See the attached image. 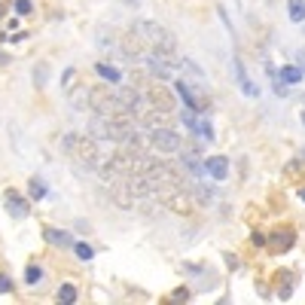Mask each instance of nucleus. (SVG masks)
<instances>
[{"mask_svg": "<svg viewBox=\"0 0 305 305\" xmlns=\"http://www.w3.org/2000/svg\"><path fill=\"white\" fill-rule=\"evenodd\" d=\"M287 12L293 22H305V0H287Z\"/></svg>", "mask_w": 305, "mask_h": 305, "instance_id": "ddd939ff", "label": "nucleus"}, {"mask_svg": "<svg viewBox=\"0 0 305 305\" xmlns=\"http://www.w3.org/2000/svg\"><path fill=\"white\" fill-rule=\"evenodd\" d=\"M150 147L159 150V153H180V134L171 131L168 125H156V129H150Z\"/></svg>", "mask_w": 305, "mask_h": 305, "instance_id": "20e7f679", "label": "nucleus"}, {"mask_svg": "<svg viewBox=\"0 0 305 305\" xmlns=\"http://www.w3.org/2000/svg\"><path fill=\"white\" fill-rule=\"evenodd\" d=\"M275 281H278V296H281V299H290V287H293V281H296L293 272H287V268H284V272H278Z\"/></svg>", "mask_w": 305, "mask_h": 305, "instance_id": "9d476101", "label": "nucleus"}, {"mask_svg": "<svg viewBox=\"0 0 305 305\" xmlns=\"http://www.w3.org/2000/svg\"><path fill=\"white\" fill-rule=\"evenodd\" d=\"M205 171H208L211 177H217V180H223V177L229 174V159H223V156H214V159H208Z\"/></svg>", "mask_w": 305, "mask_h": 305, "instance_id": "6e6552de", "label": "nucleus"}, {"mask_svg": "<svg viewBox=\"0 0 305 305\" xmlns=\"http://www.w3.org/2000/svg\"><path fill=\"white\" fill-rule=\"evenodd\" d=\"M235 80H238V88H241V92H244L247 98H257V95H260L257 83H254V80L247 77V70L241 67V61H238V58H235Z\"/></svg>", "mask_w": 305, "mask_h": 305, "instance_id": "423d86ee", "label": "nucleus"}, {"mask_svg": "<svg viewBox=\"0 0 305 305\" xmlns=\"http://www.w3.org/2000/svg\"><path fill=\"white\" fill-rule=\"evenodd\" d=\"M74 254H77L80 260H92V257H95V250L88 247V244H83V241H74Z\"/></svg>", "mask_w": 305, "mask_h": 305, "instance_id": "f3484780", "label": "nucleus"}, {"mask_svg": "<svg viewBox=\"0 0 305 305\" xmlns=\"http://www.w3.org/2000/svg\"><path fill=\"white\" fill-rule=\"evenodd\" d=\"M77 296H80V293H77L74 284H61V287H58V302H77Z\"/></svg>", "mask_w": 305, "mask_h": 305, "instance_id": "4468645a", "label": "nucleus"}, {"mask_svg": "<svg viewBox=\"0 0 305 305\" xmlns=\"http://www.w3.org/2000/svg\"><path fill=\"white\" fill-rule=\"evenodd\" d=\"M3 205H6V214L15 220H25L28 214H31V202L25 199L22 192H15V189H6L3 192Z\"/></svg>", "mask_w": 305, "mask_h": 305, "instance_id": "39448f33", "label": "nucleus"}, {"mask_svg": "<svg viewBox=\"0 0 305 305\" xmlns=\"http://www.w3.org/2000/svg\"><path fill=\"white\" fill-rule=\"evenodd\" d=\"M281 77H284V83H299L302 80V67L299 64H287Z\"/></svg>", "mask_w": 305, "mask_h": 305, "instance_id": "2eb2a0df", "label": "nucleus"}, {"mask_svg": "<svg viewBox=\"0 0 305 305\" xmlns=\"http://www.w3.org/2000/svg\"><path fill=\"white\" fill-rule=\"evenodd\" d=\"M67 101L74 104L77 110H88V88H86V92H80V95H70Z\"/></svg>", "mask_w": 305, "mask_h": 305, "instance_id": "dca6fc26", "label": "nucleus"}, {"mask_svg": "<svg viewBox=\"0 0 305 305\" xmlns=\"http://www.w3.org/2000/svg\"><path fill=\"white\" fill-rule=\"evenodd\" d=\"M40 278H43L40 265H28V268H25V281H28V284H37Z\"/></svg>", "mask_w": 305, "mask_h": 305, "instance_id": "a211bd4d", "label": "nucleus"}, {"mask_svg": "<svg viewBox=\"0 0 305 305\" xmlns=\"http://www.w3.org/2000/svg\"><path fill=\"white\" fill-rule=\"evenodd\" d=\"M9 290H12V281L6 275H0V293H9Z\"/></svg>", "mask_w": 305, "mask_h": 305, "instance_id": "412c9836", "label": "nucleus"}, {"mask_svg": "<svg viewBox=\"0 0 305 305\" xmlns=\"http://www.w3.org/2000/svg\"><path fill=\"white\" fill-rule=\"evenodd\" d=\"M6 61H9V58H6V55H3V52H0V64H6Z\"/></svg>", "mask_w": 305, "mask_h": 305, "instance_id": "4be33fe9", "label": "nucleus"}, {"mask_svg": "<svg viewBox=\"0 0 305 305\" xmlns=\"http://www.w3.org/2000/svg\"><path fill=\"white\" fill-rule=\"evenodd\" d=\"M95 74L104 77V80H110V83H119V80H122V70H116L113 64H107V61H98V64H95Z\"/></svg>", "mask_w": 305, "mask_h": 305, "instance_id": "9b49d317", "label": "nucleus"}, {"mask_svg": "<svg viewBox=\"0 0 305 305\" xmlns=\"http://www.w3.org/2000/svg\"><path fill=\"white\" fill-rule=\"evenodd\" d=\"M88 107L101 116V119H122V116H131L129 107L122 104V98L110 88H88Z\"/></svg>", "mask_w": 305, "mask_h": 305, "instance_id": "7ed1b4c3", "label": "nucleus"}, {"mask_svg": "<svg viewBox=\"0 0 305 305\" xmlns=\"http://www.w3.org/2000/svg\"><path fill=\"white\" fill-rule=\"evenodd\" d=\"M293 238H296V235H293L290 229H281V232H275V241H268V247H272L275 254H284V250L293 244Z\"/></svg>", "mask_w": 305, "mask_h": 305, "instance_id": "1a4fd4ad", "label": "nucleus"}, {"mask_svg": "<svg viewBox=\"0 0 305 305\" xmlns=\"http://www.w3.org/2000/svg\"><path fill=\"white\" fill-rule=\"evenodd\" d=\"M61 150H64L67 156H74L80 165L92 168V171H98V168L104 165V156H101L98 140H95L92 134H77V131H67V134H64V140H61Z\"/></svg>", "mask_w": 305, "mask_h": 305, "instance_id": "f03ea898", "label": "nucleus"}, {"mask_svg": "<svg viewBox=\"0 0 305 305\" xmlns=\"http://www.w3.org/2000/svg\"><path fill=\"white\" fill-rule=\"evenodd\" d=\"M74 80H77V70H74V67H67V70H64V77H61V86H64V88H70V86H74Z\"/></svg>", "mask_w": 305, "mask_h": 305, "instance_id": "6ab92c4d", "label": "nucleus"}, {"mask_svg": "<svg viewBox=\"0 0 305 305\" xmlns=\"http://www.w3.org/2000/svg\"><path fill=\"white\" fill-rule=\"evenodd\" d=\"M134 37L143 43V49L147 52H171V55H177V40L174 34L168 28H162L159 22H150V19H137L131 25Z\"/></svg>", "mask_w": 305, "mask_h": 305, "instance_id": "f257e3e1", "label": "nucleus"}, {"mask_svg": "<svg viewBox=\"0 0 305 305\" xmlns=\"http://www.w3.org/2000/svg\"><path fill=\"white\" fill-rule=\"evenodd\" d=\"M43 238H46L49 244H55V247H74V241H77L74 235H70V232H61V229H52V226H49V229L43 232Z\"/></svg>", "mask_w": 305, "mask_h": 305, "instance_id": "0eeeda50", "label": "nucleus"}, {"mask_svg": "<svg viewBox=\"0 0 305 305\" xmlns=\"http://www.w3.org/2000/svg\"><path fill=\"white\" fill-rule=\"evenodd\" d=\"M299 195H302V202H305V189H299Z\"/></svg>", "mask_w": 305, "mask_h": 305, "instance_id": "5701e85b", "label": "nucleus"}, {"mask_svg": "<svg viewBox=\"0 0 305 305\" xmlns=\"http://www.w3.org/2000/svg\"><path fill=\"white\" fill-rule=\"evenodd\" d=\"M28 195L34 202H40V199H46V183L40 180V177H31L28 180Z\"/></svg>", "mask_w": 305, "mask_h": 305, "instance_id": "f8f14e48", "label": "nucleus"}, {"mask_svg": "<svg viewBox=\"0 0 305 305\" xmlns=\"http://www.w3.org/2000/svg\"><path fill=\"white\" fill-rule=\"evenodd\" d=\"M31 9H34L31 0H15V12H19V15H28Z\"/></svg>", "mask_w": 305, "mask_h": 305, "instance_id": "aec40b11", "label": "nucleus"}]
</instances>
